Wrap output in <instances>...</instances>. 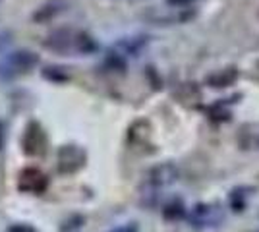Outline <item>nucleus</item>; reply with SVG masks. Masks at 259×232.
Returning a JSON list of instances; mask_svg holds the SVG:
<instances>
[{
	"label": "nucleus",
	"instance_id": "nucleus-4",
	"mask_svg": "<svg viewBox=\"0 0 259 232\" xmlns=\"http://www.w3.org/2000/svg\"><path fill=\"white\" fill-rule=\"evenodd\" d=\"M74 39H76V31L72 29H58L53 35L47 37L43 43L45 49H51L54 53H74Z\"/></svg>",
	"mask_w": 259,
	"mask_h": 232
},
{
	"label": "nucleus",
	"instance_id": "nucleus-3",
	"mask_svg": "<svg viewBox=\"0 0 259 232\" xmlns=\"http://www.w3.org/2000/svg\"><path fill=\"white\" fill-rule=\"evenodd\" d=\"M178 168L170 163H164V165L153 166L151 170L147 172V184L153 188H164V186H170L172 182L178 180Z\"/></svg>",
	"mask_w": 259,
	"mask_h": 232
},
{
	"label": "nucleus",
	"instance_id": "nucleus-14",
	"mask_svg": "<svg viewBox=\"0 0 259 232\" xmlns=\"http://www.w3.org/2000/svg\"><path fill=\"white\" fill-rule=\"evenodd\" d=\"M110 232H140L138 230V226L132 222V224H124V226H118V228H114V230Z\"/></svg>",
	"mask_w": 259,
	"mask_h": 232
},
{
	"label": "nucleus",
	"instance_id": "nucleus-2",
	"mask_svg": "<svg viewBox=\"0 0 259 232\" xmlns=\"http://www.w3.org/2000/svg\"><path fill=\"white\" fill-rule=\"evenodd\" d=\"M85 161V153L76 145H66L58 151V170L60 172H76Z\"/></svg>",
	"mask_w": 259,
	"mask_h": 232
},
{
	"label": "nucleus",
	"instance_id": "nucleus-1",
	"mask_svg": "<svg viewBox=\"0 0 259 232\" xmlns=\"http://www.w3.org/2000/svg\"><path fill=\"white\" fill-rule=\"evenodd\" d=\"M39 64V56L31 51H16L0 60V79H16L29 74Z\"/></svg>",
	"mask_w": 259,
	"mask_h": 232
},
{
	"label": "nucleus",
	"instance_id": "nucleus-5",
	"mask_svg": "<svg viewBox=\"0 0 259 232\" xmlns=\"http://www.w3.org/2000/svg\"><path fill=\"white\" fill-rule=\"evenodd\" d=\"M49 186V180L37 168H25L20 174V190L29 194H43Z\"/></svg>",
	"mask_w": 259,
	"mask_h": 232
},
{
	"label": "nucleus",
	"instance_id": "nucleus-7",
	"mask_svg": "<svg viewBox=\"0 0 259 232\" xmlns=\"http://www.w3.org/2000/svg\"><path fill=\"white\" fill-rule=\"evenodd\" d=\"M64 6H66L64 0H49V2H45L41 8H37V12L33 14V22L37 23L51 22L60 12H64Z\"/></svg>",
	"mask_w": 259,
	"mask_h": 232
},
{
	"label": "nucleus",
	"instance_id": "nucleus-6",
	"mask_svg": "<svg viewBox=\"0 0 259 232\" xmlns=\"http://www.w3.org/2000/svg\"><path fill=\"white\" fill-rule=\"evenodd\" d=\"M45 133L41 130L39 124H29L27 126V132L23 135V147H25V153L29 155H39L45 149Z\"/></svg>",
	"mask_w": 259,
	"mask_h": 232
},
{
	"label": "nucleus",
	"instance_id": "nucleus-8",
	"mask_svg": "<svg viewBox=\"0 0 259 232\" xmlns=\"http://www.w3.org/2000/svg\"><path fill=\"white\" fill-rule=\"evenodd\" d=\"M147 44V37H126L116 43L114 47V53H118L120 56H128V55H138L141 49Z\"/></svg>",
	"mask_w": 259,
	"mask_h": 232
},
{
	"label": "nucleus",
	"instance_id": "nucleus-12",
	"mask_svg": "<svg viewBox=\"0 0 259 232\" xmlns=\"http://www.w3.org/2000/svg\"><path fill=\"white\" fill-rule=\"evenodd\" d=\"M194 2H197V0H166V4H168V6H172V8H184V6H192Z\"/></svg>",
	"mask_w": 259,
	"mask_h": 232
},
{
	"label": "nucleus",
	"instance_id": "nucleus-11",
	"mask_svg": "<svg viewBox=\"0 0 259 232\" xmlns=\"http://www.w3.org/2000/svg\"><path fill=\"white\" fill-rule=\"evenodd\" d=\"M186 209H184V205L180 201H174L170 205H166L164 209H162V215H164V219H168V221H176V219H182Z\"/></svg>",
	"mask_w": 259,
	"mask_h": 232
},
{
	"label": "nucleus",
	"instance_id": "nucleus-9",
	"mask_svg": "<svg viewBox=\"0 0 259 232\" xmlns=\"http://www.w3.org/2000/svg\"><path fill=\"white\" fill-rule=\"evenodd\" d=\"M99 51V43L89 33L83 31H76V39H74V53L77 55H93Z\"/></svg>",
	"mask_w": 259,
	"mask_h": 232
},
{
	"label": "nucleus",
	"instance_id": "nucleus-10",
	"mask_svg": "<svg viewBox=\"0 0 259 232\" xmlns=\"http://www.w3.org/2000/svg\"><path fill=\"white\" fill-rule=\"evenodd\" d=\"M238 79V72L234 68H227V70H221V72H215V74H211V76L207 77V83L211 85V87H228V85H232L234 81Z\"/></svg>",
	"mask_w": 259,
	"mask_h": 232
},
{
	"label": "nucleus",
	"instance_id": "nucleus-15",
	"mask_svg": "<svg viewBox=\"0 0 259 232\" xmlns=\"http://www.w3.org/2000/svg\"><path fill=\"white\" fill-rule=\"evenodd\" d=\"M2 145H4V126L0 124V149H2Z\"/></svg>",
	"mask_w": 259,
	"mask_h": 232
},
{
	"label": "nucleus",
	"instance_id": "nucleus-13",
	"mask_svg": "<svg viewBox=\"0 0 259 232\" xmlns=\"http://www.w3.org/2000/svg\"><path fill=\"white\" fill-rule=\"evenodd\" d=\"M6 232H37V230L33 226H29V224H12V226H8Z\"/></svg>",
	"mask_w": 259,
	"mask_h": 232
}]
</instances>
